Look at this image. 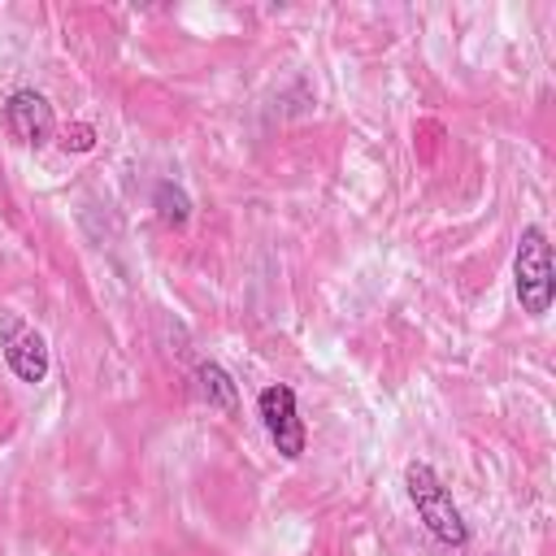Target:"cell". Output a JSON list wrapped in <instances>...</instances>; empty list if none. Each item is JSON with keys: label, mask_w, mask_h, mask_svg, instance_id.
Masks as SVG:
<instances>
[{"label": "cell", "mask_w": 556, "mask_h": 556, "mask_svg": "<svg viewBox=\"0 0 556 556\" xmlns=\"http://www.w3.org/2000/svg\"><path fill=\"white\" fill-rule=\"evenodd\" d=\"M195 391H200V400H204L208 408H217V413H235V408H239V387H235V378L226 374V365H217V361H200V365H195Z\"/></svg>", "instance_id": "cell-6"}, {"label": "cell", "mask_w": 556, "mask_h": 556, "mask_svg": "<svg viewBox=\"0 0 556 556\" xmlns=\"http://www.w3.org/2000/svg\"><path fill=\"white\" fill-rule=\"evenodd\" d=\"M0 117H4L9 139H17L22 148H48L56 135V113L39 87H13L4 96Z\"/></svg>", "instance_id": "cell-5"}, {"label": "cell", "mask_w": 556, "mask_h": 556, "mask_svg": "<svg viewBox=\"0 0 556 556\" xmlns=\"http://www.w3.org/2000/svg\"><path fill=\"white\" fill-rule=\"evenodd\" d=\"M256 417L274 443V452L282 460H300L304 456V443H308V430H304V417H300V400H295V387L287 382H269L261 387L256 395Z\"/></svg>", "instance_id": "cell-3"}, {"label": "cell", "mask_w": 556, "mask_h": 556, "mask_svg": "<svg viewBox=\"0 0 556 556\" xmlns=\"http://www.w3.org/2000/svg\"><path fill=\"white\" fill-rule=\"evenodd\" d=\"M404 491L408 504L417 513V521L426 526V534L452 552H460L469 543V521L460 513V504L452 500V486L439 478V469L430 460H408L404 465Z\"/></svg>", "instance_id": "cell-1"}, {"label": "cell", "mask_w": 556, "mask_h": 556, "mask_svg": "<svg viewBox=\"0 0 556 556\" xmlns=\"http://www.w3.org/2000/svg\"><path fill=\"white\" fill-rule=\"evenodd\" d=\"M513 291L526 317H547L556 300V265H552V239L543 226H521L513 248Z\"/></svg>", "instance_id": "cell-2"}, {"label": "cell", "mask_w": 556, "mask_h": 556, "mask_svg": "<svg viewBox=\"0 0 556 556\" xmlns=\"http://www.w3.org/2000/svg\"><path fill=\"white\" fill-rule=\"evenodd\" d=\"M0 356H4L9 374H13L17 382H30V387L43 382L48 369H52L48 339H43L30 321H22L17 313H4V317H0Z\"/></svg>", "instance_id": "cell-4"}, {"label": "cell", "mask_w": 556, "mask_h": 556, "mask_svg": "<svg viewBox=\"0 0 556 556\" xmlns=\"http://www.w3.org/2000/svg\"><path fill=\"white\" fill-rule=\"evenodd\" d=\"M96 148V126L91 122H70L61 130V152H91Z\"/></svg>", "instance_id": "cell-8"}, {"label": "cell", "mask_w": 556, "mask_h": 556, "mask_svg": "<svg viewBox=\"0 0 556 556\" xmlns=\"http://www.w3.org/2000/svg\"><path fill=\"white\" fill-rule=\"evenodd\" d=\"M152 208H156L161 226H169V230H182L191 222V195L178 182H169V178H161L152 187Z\"/></svg>", "instance_id": "cell-7"}]
</instances>
